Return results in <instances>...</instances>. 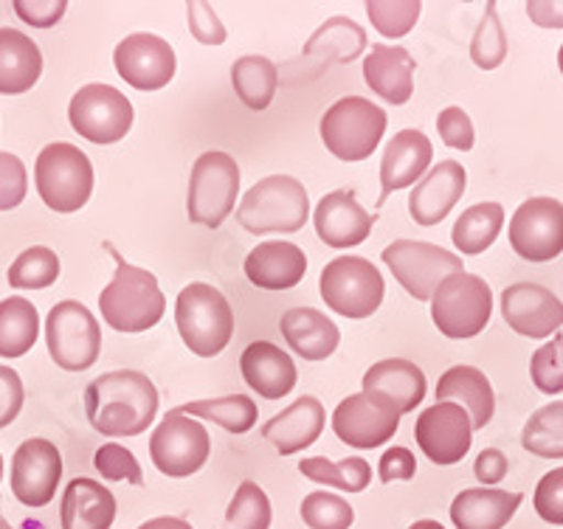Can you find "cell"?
Masks as SVG:
<instances>
[{
    "label": "cell",
    "mask_w": 563,
    "mask_h": 529,
    "mask_svg": "<svg viewBox=\"0 0 563 529\" xmlns=\"http://www.w3.org/2000/svg\"><path fill=\"white\" fill-rule=\"evenodd\" d=\"M85 415L99 434L139 437L158 415V389L144 372H108L85 389Z\"/></svg>",
    "instance_id": "cell-1"
},
{
    "label": "cell",
    "mask_w": 563,
    "mask_h": 529,
    "mask_svg": "<svg viewBox=\"0 0 563 529\" xmlns=\"http://www.w3.org/2000/svg\"><path fill=\"white\" fill-rule=\"evenodd\" d=\"M115 256V276L99 296V310L102 319L113 327L115 332H144L158 324L167 312V299L161 294L158 279L150 271L135 268L130 262Z\"/></svg>",
    "instance_id": "cell-2"
},
{
    "label": "cell",
    "mask_w": 563,
    "mask_h": 529,
    "mask_svg": "<svg viewBox=\"0 0 563 529\" xmlns=\"http://www.w3.org/2000/svg\"><path fill=\"white\" fill-rule=\"evenodd\" d=\"M308 214V189L290 175L263 178L238 206V223L251 234H294L305 229Z\"/></svg>",
    "instance_id": "cell-3"
},
{
    "label": "cell",
    "mask_w": 563,
    "mask_h": 529,
    "mask_svg": "<svg viewBox=\"0 0 563 529\" xmlns=\"http://www.w3.org/2000/svg\"><path fill=\"white\" fill-rule=\"evenodd\" d=\"M175 324L180 339L198 357H214L234 335V310L218 287L206 282L186 285L175 301Z\"/></svg>",
    "instance_id": "cell-4"
},
{
    "label": "cell",
    "mask_w": 563,
    "mask_h": 529,
    "mask_svg": "<svg viewBox=\"0 0 563 529\" xmlns=\"http://www.w3.org/2000/svg\"><path fill=\"white\" fill-rule=\"evenodd\" d=\"M34 184L40 200L59 214H74L90 200L93 191V164L74 144H48L34 164Z\"/></svg>",
    "instance_id": "cell-5"
},
{
    "label": "cell",
    "mask_w": 563,
    "mask_h": 529,
    "mask_svg": "<svg viewBox=\"0 0 563 529\" xmlns=\"http://www.w3.org/2000/svg\"><path fill=\"white\" fill-rule=\"evenodd\" d=\"M493 312V294L476 274H451L431 296V319L445 339H474L487 327Z\"/></svg>",
    "instance_id": "cell-6"
},
{
    "label": "cell",
    "mask_w": 563,
    "mask_h": 529,
    "mask_svg": "<svg viewBox=\"0 0 563 529\" xmlns=\"http://www.w3.org/2000/svg\"><path fill=\"white\" fill-rule=\"evenodd\" d=\"M386 133V110L364 96H346L321 115V141L339 161H366Z\"/></svg>",
    "instance_id": "cell-7"
},
{
    "label": "cell",
    "mask_w": 563,
    "mask_h": 529,
    "mask_svg": "<svg viewBox=\"0 0 563 529\" xmlns=\"http://www.w3.org/2000/svg\"><path fill=\"white\" fill-rule=\"evenodd\" d=\"M240 191V166L229 153H203L192 166L189 178V198L186 211L189 220L203 229H220L225 223L234 206H238Z\"/></svg>",
    "instance_id": "cell-8"
},
{
    "label": "cell",
    "mask_w": 563,
    "mask_h": 529,
    "mask_svg": "<svg viewBox=\"0 0 563 529\" xmlns=\"http://www.w3.org/2000/svg\"><path fill=\"white\" fill-rule=\"evenodd\" d=\"M384 294V276L364 256H339L321 271V299L344 319H369Z\"/></svg>",
    "instance_id": "cell-9"
},
{
    "label": "cell",
    "mask_w": 563,
    "mask_h": 529,
    "mask_svg": "<svg viewBox=\"0 0 563 529\" xmlns=\"http://www.w3.org/2000/svg\"><path fill=\"white\" fill-rule=\"evenodd\" d=\"M45 341L54 364L65 372H85L99 361L102 330L93 312L79 301H59L45 319Z\"/></svg>",
    "instance_id": "cell-10"
},
{
    "label": "cell",
    "mask_w": 563,
    "mask_h": 529,
    "mask_svg": "<svg viewBox=\"0 0 563 529\" xmlns=\"http://www.w3.org/2000/svg\"><path fill=\"white\" fill-rule=\"evenodd\" d=\"M400 411L384 392H358L335 406L333 431L344 445L372 451L397 434Z\"/></svg>",
    "instance_id": "cell-11"
},
{
    "label": "cell",
    "mask_w": 563,
    "mask_h": 529,
    "mask_svg": "<svg viewBox=\"0 0 563 529\" xmlns=\"http://www.w3.org/2000/svg\"><path fill=\"white\" fill-rule=\"evenodd\" d=\"M386 268L391 271L404 290L415 296L417 301H431L440 282L451 274H460L465 265L456 254L431 243H417V240H395L384 249Z\"/></svg>",
    "instance_id": "cell-12"
},
{
    "label": "cell",
    "mask_w": 563,
    "mask_h": 529,
    "mask_svg": "<svg viewBox=\"0 0 563 529\" xmlns=\"http://www.w3.org/2000/svg\"><path fill=\"white\" fill-rule=\"evenodd\" d=\"M70 128L93 144H115L133 128V104L119 88L85 85L68 104Z\"/></svg>",
    "instance_id": "cell-13"
},
{
    "label": "cell",
    "mask_w": 563,
    "mask_h": 529,
    "mask_svg": "<svg viewBox=\"0 0 563 529\" xmlns=\"http://www.w3.org/2000/svg\"><path fill=\"white\" fill-rule=\"evenodd\" d=\"M211 451L209 431L195 417L169 411L150 437V456L164 476L184 478L206 465Z\"/></svg>",
    "instance_id": "cell-14"
},
{
    "label": "cell",
    "mask_w": 563,
    "mask_h": 529,
    "mask_svg": "<svg viewBox=\"0 0 563 529\" xmlns=\"http://www.w3.org/2000/svg\"><path fill=\"white\" fill-rule=\"evenodd\" d=\"M510 245L527 262H550L563 254V203L532 198L510 220Z\"/></svg>",
    "instance_id": "cell-15"
},
{
    "label": "cell",
    "mask_w": 563,
    "mask_h": 529,
    "mask_svg": "<svg viewBox=\"0 0 563 529\" xmlns=\"http://www.w3.org/2000/svg\"><path fill=\"white\" fill-rule=\"evenodd\" d=\"M415 440L434 465H456L471 451L474 422L456 403H434L417 417Z\"/></svg>",
    "instance_id": "cell-16"
},
{
    "label": "cell",
    "mask_w": 563,
    "mask_h": 529,
    "mask_svg": "<svg viewBox=\"0 0 563 529\" xmlns=\"http://www.w3.org/2000/svg\"><path fill=\"white\" fill-rule=\"evenodd\" d=\"M113 65L119 77L135 90H161L167 88L175 77V52L167 40L158 34H130L115 45Z\"/></svg>",
    "instance_id": "cell-17"
},
{
    "label": "cell",
    "mask_w": 563,
    "mask_h": 529,
    "mask_svg": "<svg viewBox=\"0 0 563 529\" xmlns=\"http://www.w3.org/2000/svg\"><path fill=\"white\" fill-rule=\"evenodd\" d=\"M63 456L48 440H26L12 456V493L26 507H45L57 496Z\"/></svg>",
    "instance_id": "cell-18"
},
{
    "label": "cell",
    "mask_w": 563,
    "mask_h": 529,
    "mask_svg": "<svg viewBox=\"0 0 563 529\" xmlns=\"http://www.w3.org/2000/svg\"><path fill=\"white\" fill-rule=\"evenodd\" d=\"M501 316H505L507 327L525 339H550L563 327L561 299L532 282L507 287L501 294Z\"/></svg>",
    "instance_id": "cell-19"
},
{
    "label": "cell",
    "mask_w": 563,
    "mask_h": 529,
    "mask_svg": "<svg viewBox=\"0 0 563 529\" xmlns=\"http://www.w3.org/2000/svg\"><path fill=\"white\" fill-rule=\"evenodd\" d=\"M465 186L467 173L456 161H440L437 166H431L429 173L422 175V180H417V186L411 189V220L417 225H426V229L442 223V220L449 218V211L460 203L462 195H465Z\"/></svg>",
    "instance_id": "cell-20"
},
{
    "label": "cell",
    "mask_w": 563,
    "mask_h": 529,
    "mask_svg": "<svg viewBox=\"0 0 563 529\" xmlns=\"http://www.w3.org/2000/svg\"><path fill=\"white\" fill-rule=\"evenodd\" d=\"M316 234L330 249H352L361 245L372 234L375 218L358 203L355 191H330L316 206Z\"/></svg>",
    "instance_id": "cell-21"
},
{
    "label": "cell",
    "mask_w": 563,
    "mask_h": 529,
    "mask_svg": "<svg viewBox=\"0 0 563 529\" xmlns=\"http://www.w3.org/2000/svg\"><path fill=\"white\" fill-rule=\"evenodd\" d=\"M431 158H434V147L420 130H404L386 144L384 161H380V200L384 206L389 200L391 191H400L406 186L422 180V175L429 173Z\"/></svg>",
    "instance_id": "cell-22"
},
{
    "label": "cell",
    "mask_w": 563,
    "mask_h": 529,
    "mask_svg": "<svg viewBox=\"0 0 563 529\" xmlns=\"http://www.w3.org/2000/svg\"><path fill=\"white\" fill-rule=\"evenodd\" d=\"M240 372L251 389L265 400H282L299 381L294 357L271 341H254L245 346L240 355Z\"/></svg>",
    "instance_id": "cell-23"
},
{
    "label": "cell",
    "mask_w": 563,
    "mask_h": 529,
    "mask_svg": "<svg viewBox=\"0 0 563 529\" xmlns=\"http://www.w3.org/2000/svg\"><path fill=\"white\" fill-rule=\"evenodd\" d=\"M324 406L316 397L305 395L290 403L282 415L271 417L263 426V437L276 448L279 456H290V453H299L313 445L324 431Z\"/></svg>",
    "instance_id": "cell-24"
},
{
    "label": "cell",
    "mask_w": 563,
    "mask_h": 529,
    "mask_svg": "<svg viewBox=\"0 0 563 529\" xmlns=\"http://www.w3.org/2000/svg\"><path fill=\"white\" fill-rule=\"evenodd\" d=\"M417 63L404 45H372L364 59V79L389 104H406L415 93Z\"/></svg>",
    "instance_id": "cell-25"
},
{
    "label": "cell",
    "mask_w": 563,
    "mask_h": 529,
    "mask_svg": "<svg viewBox=\"0 0 563 529\" xmlns=\"http://www.w3.org/2000/svg\"><path fill=\"white\" fill-rule=\"evenodd\" d=\"M308 274V256L294 243H263L245 256V276L263 290H290Z\"/></svg>",
    "instance_id": "cell-26"
},
{
    "label": "cell",
    "mask_w": 563,
    "mask_h": 529,
    "mask_svg": "<svg viewBox=\"0 0 563 529\" xmlns=\"http://www.w3.org/2000/svg\"><path fill=\"white\" fill-rule=\"evenodd\" d=\"M521 493L474 487L462 491L451 504V521L456 529H505L521 507Z\"/></svg>",
    "instance_id": "cell-27"
},
{
    "label": "cell",
    "mask_w": 563,
    "mask_h": 529,
    "mask_svg": "<svg viewBox=\"0 0 563 529\" xmlns=\"http://www.w3.org/2000/svg\"><path fill=\"white\" fill-rule=\"evenodd\" d=\"M63 529H110L115 521V496L97 478H74L59 507Z\"/></svg>",
    "instance_id": "cell-28"
},
{
    "label": "cell",
    "mask_w": 563,
    "mask_h": 529,
    "mask_svg": "<svg viewBox=\"0 0 563 529\" xmlns=\"http://www.w3.org/2000/svg\"><path fill=\"white\" fill-rule=\"evenodd\" d=\"M279 330L290 344V350L305 357V361H324V357L339 350V327L313 307H290L282 316Z\"/></svg>",
    "instance_id": "cell-29"
},
{
    "label": "cell",
    "mask_w": 563,
    "mask_h": 529,
    "mask_svg": "<svg viewBox=\"0 0 563 529\" xmlns=\"http://www.w3.org/2000/svg\"><path fill=\"white\" fill-rule=\"evenodd\" d=\"M437 403H456L467 411L476 428H485L496 411V395L485 372L476 366H451L437 383Z\"/></svg>",
    "instance_id": "cell-30"
},
{
    "label": "cell",
    "mask_w": 563,
    "mask_h": 529,
    "mask_svg": "<svg viewBox=\"0 0 563 529\" xmlns=\"http://www.w3.org/2000/svg\"><path fill=\"white\" fill-rule=\"evenodd\" d=\"M43 54L37 43L18 29L0 26V93L18 96L37 85Z\"/></svg>",
    "instance_id": "cell-31"
},
{
    "label": "cell",
    "mask_w": 563,
    "mask_h": 529,
    "mask_svg": "<svg viewBox=\"0 0 563 529\" xmlns=\"http://www.w3.org/2000/svg\"><path fill=\"white\" fill-rule=\"evenodd\" d=\"M364 392H384L397 406L400 415H409L426 400V375L417 364L404 361V357H389L372 366L364 375Z\"/></svg>",
    "instance_id": "cell-32"
},
{
    "label": "cell",
    "mask_w": 563,
    "mask_h": 529,
    "mask_svg": "<svg viewBox=\"0 0 563 529\" xmlns=\"http://www.w3.org/2000/svg\"><path fill=\"white\" fill-rule=\"evenodd\" d=\"M364 48H366L364 29L346 18H333V20H327L324 26L310 37V43L305 45V57L313 59V63L319 65L352 63L355 57H361Z\"/></svg>",
    "instance_id": "cell-33"
},
{
    "label": "cell",
    "mask_w": 563,
    "mask_h": 529,
    "mask_svg": "<svg viewBox=\"0 0 563 529\" xmlns=\"http://www.w3.org/2000/svg\"><path fill=\"white\" fill-rule=\"evenodd\" d=\"M231 85H234V93L240 96V102L260 113V110H268L271 102H274L276 88H279V70L268 57L249 54V57H240L238 63L231 65Z\"/></svg>",
    "instance_id": "cell-34"
},
{
    "label": "cell",
    "mask_w": 563,
    "mask_h": 529,
    "mask_svg": "<svg viewBox=\"0 0 563 529\" xmlns=\"http://www.w3.org/2000/svg\"><path fill=\"white\" fill-rule=\"evenodd\" d=\"M40 335L37 310L23 296L0 301V357H23Z\"/></svg>",
    "instance_id": "cell-35"
},
{
    "label": "cell",
    "mask_w": 563,
    "mask_h": 529,
    "mask_svg": "<svg viewBox=\"0 0 563 529\" xmlns=\"http://www.w3.org/2000/svg\"><path fill=\"white\" fill-rule=\"evenodd\" d=\"M505 225V209L501 203H476L462 211V218L454 223L451 240L456 249L467 256L485 254Z\"/></svg>",
    "instance_id": "cell-36"
},
{
    "label": "cell",
    "mask_w": 563,
    "mask_h": 529,
    "mask_svg": "<svg viewBox=\"0 0 563 529\" xmlns=\"http://www.w3.org/2000/svg\"><path fill=\"white\" fill-rule=\"evenodd\" d=\"M175 411H180L186 417H200V420H209L214 426H223L229 434H249L251 428L256 426V417H260V408H256V403L249 395L184 403Z\"/></svg>",
    "instance_id": "cell-37"
},
{
    "label": "cell",
    "mask_w": 563,
    "mask_h": 529,
    "mask_svg": "<svg viewBox=\"0 0 563 529\" xmlns=\"http://www.w3.org/2000/svg\"><path fill=\"white\" fill-rule=\"evenodd\" d=\"M301 476L310 482H319L327 487H339L344 493H364L372 482V467L369 462L361 456H350L344 462H330L324 456H310L301 460L299 465Z\"/></svg>",
    "instance_id": "cell-38"
},
{
    "label": "cell",
    "mask_w": 563,
    "mask_h": 529,
    "mask_svg": "<svg viewBox=\"0 0 563 529\" xmlns=\"http://www.w3.org/2000/svg\"><path fill=\"white\" fill-rule=\"evenodd\" d=\"M521 445L541 460H563V403L538 408L521 431Z\"/></svg>",
    "instance_id": "cell-39"
},
{
    "label": "cell",
    "mask_w": 563,
    "mask_h": 529,
    "mask_svg": "<svg viewBox=\"0 0 563 529\" xmlns=\"http://www.w3.org/2000/svg\"><path fill=\"white\" fill-rule=\"evenodd\" d=\"M7 279L14 290H43V287H52L59 279V256L52 249H43V245L26 249L12 262Z\"/></svg>",
    "instance_id": "cell-40"
},
{
    "label": "cell",
    "mask_w": 563,
    "mask_h": 529,
    "mask_svg": "<svg viewBox=\"0 0 563 529\" xmlns=\"http://www.w3.org/2000/svg\"><path fill=\"white\" fill-rule=\"evenodd\" d=\"M271 518L274 513L263 487L256 482H243L225 510L223 529H268Z\"/></svg>",
    "instance_id": "cell-41"
},
{
    "label": "cell",
    "mask_w": 563,
    "mask_h": 529,
    "mask_svg": "<svg viewBox=\"0 0 563 529\" xmlns=\"http://www.w3.org/2000/svg\"><path fill=\"white\" fill-rule=\"evenodd\" d=\"M496 12H499V7H496V3H487L485 18H482L479 29H476L474 40H471V59H474L476 68L482 70L499 68L507 57V34Z\"/></svg>",
    "instance_id": "cell-42"
},
{
    "label": "cell",
    "mask_w": 563,
    "mask_h": 529,
    "mask_svg": "<svg viewBox=\"0 0 563 529\" xmlns=\"http://www.w3.org/2000/svg\"><path fill=\"white\" fill-rule=\"evenodd\" d=\"M420 9V0H369L366 3L372 26L389 40L406 37L415 29Z\"/></svg>",
    "instance_id": "cell-43"
},
{
    "label": "cell",
    "mask_w": 563,
    "mask_h": 529,
    "mask_svg": "<svg viewBox=\"0 0 563 529\" xmlns=\"http://www.w3.org/2000/svg\"><path fill=\"white\" fill-rule=\"evenodd\" d=\"M301 521L310 529H350L355 510L335 493H310L301 502Z\"/></svg>",
    "instance_id": "cell-44"
},
{
    "label": "cell",
    "mask_w": 563,
    "mask_h": 529,
    "mask_svg": "<svg viewBox=\"0 0 563 529\" xmlns=\"http://www.w3.org/2000/svg\"><path fill=\"white\" fill-rule=\"evenodd\" d=\"M530 377L538 392L561 395L563 392V335H552L550 344L532 352Z\"/></svg>",
    "instance_id": "cell-45"
},
{
    "label": "cell",
    "mask_w": 563,
    "mask_h": 529,
    "mask_svg": "<svg viewBox=\"0 0 563 529\" xmlns=\"http://www.w3.org/2000/svg\"><path fill=\"white\" fill-rule=\"evenodd\" d=\"M93 465L108 482H130L135 487L144 485V473H141V465L135 462L133 453L128 448L115 445V442L99 448L97 456H93Z\"/></svg>",
    "instance_id": "cell-46"
},
{
    "label": "cell",
    "mask_w": 563,
    "mask_h": 529,
    "mask_svg": "<svg viewBox=\"0 0 563 529\" xmlns=\"http://www.w3.org/2000/svg\"><path fill=\"white\" fill-rule=\"evenodd\" d=\"M29 191L26 166L18 155L0 150V211L18 209Z\"/></svg>",
    "instance_id": "cell-47"
},
{
    "label": "cell",
    "mask_w": 563,
    "mask_h": 529,
    "mask_svg": "<svg viewBox=\"0 0 563 529\" xmlns=\"http://www.w3.org/2000/svg\"><path fill=\"white\" fill-rule=\"evenodd\" d=\"M437 130H440V139L445 147L451 150H474V124H471V115L462 108H445L437 115Z\"/></svg>",
    "instance_id": "cell-48"
},
{
    "label": "cell",
    "mask_w": 563,
    "mask_h": 529,
    "mask_svg": "<svg viewBox=\"0 0 563 529\" xmlns=\"http://www.w3.org/2000/svg\"><path fill=\"white\" fill-rule=\"evenodd\" d=\"M532 504H536V513L544 518L547 524L563 527V467L550 471L541 482H538Z\"/></svg>",
    "instance_id": "cell-49"
},
{
    "label": "cell",
    "mask_w": 563,
    "mask_h": 529,
    "mask_svg": "<svg viewBox=\"0 0 563 529\" xmlns=\"http://www.w3.org/2000/svg\"><path fill=\"white\" fill-rule=\"evenodd\" d=\"M186 14H189V32L198 43L203 45H223L225 43V26L220 23V18L214 14V9L209 3H186Z\"/></svg>",
    "instance_id": "cell-50"
},
{
    "label": "cell",
    "mask_w": 563,
    "mask_h": 529,
    "mask_svg": "<svg viewBox=\"0 0 563 529\" xmlns=\"http://www.w3.org/2000/svg\"><path fill=\"white\" fill-rule=\"evenodd\" d=\"M68 3L65 0H14V12L23 23L34 29H52L63 20Z\"/></svg>",
    "instance_id": "cell-51"
},
{
    "label": "cell",
    "mask_w": 563,
    "mask_h": 529,
    "mask_svg": "<svg viewBox=\"0 0 563 529\" xmlns=\"http://www.w3.org/2000/svg\"><path fill=\"white\" fill-rule=\"evenodd\" d=\"M23 381H20L18 372L12 366L0 364V428L12 426L14 417L20 415V408H23Z\"/></svg>",
    "instance_id": "cell-52"
},
{
    "label": "cell",
    "mask_w": 563,
    "mask_h": 529,
    "mask_svg": "<svg viewBox=\"0 0 563 529\" xmlns=\"http://www.w3.org/2000/svg\"><path fill=\"white\" fill-rule=\"evenodd\" d=\"M415 473H417V460L409 448L395 445L380 456L378 476L384 485H391V482H409V478H415Z\"/></svg>",
    "instance_id": "cell-53"
},
{
    "label": "cell",
    "mask_w": 563,
    "mask_h": 529,
    "mask_svg": "<svg viewBox=\"0 0 563 529\" xmlns=\"http://www.w3.org/2000/svg\"><path fill=\"white\" fill-rule=\"evenodd\" d=\"M507 467H510V462H507L505 453L499 448H487V451H482L476 456L474 473L482 485H499L501 478L507 476Z\"/></svg>",
    "instance_id": "cell-54"
},
{
    "label": "cell",
    "mask_w": 563,
    "mask_h": 529,
    "mask_svg": "<svg viewBox=\"0 0 563 529\" xmlns=\"http://www.w3.org/2000/svg\"><path fill=\"white\" fill-rule=\"evenodd\" d=\"M527 14L541 29H563V0H532Z\"/></svg>",
    "instance_id": "cell-55"
},
{
    "label": "cell",
    "mask_w": 563,
    "mask_h": 529,
    "mask_svg": "<svg viewBox=\"0 0 563 529\" xmlns=\"http://www.w3.org/2000/svg\"><path fill=\"white\" fill-rule=\"evenodd\" d=\"M139 529H192V524L184 521V518H153V521L141 524Z\"/></svg>",
    "instance_id": "cell-56"
},
{
    "label": "cell",
    "mask_w": 563,
    "mask_h": 529,
    "mask_svg": "<svg viewBox=\"0 0 563 529\" xmlns=\"http://www.w3.org/2000/svg\"><path fill=\"white\" fill-rule=\"evenodd\" d=\"M409 529H445V527H442L440 521H431V518H426V521H417V524H411Z\"/></svg>",
    "instance_id": "cell-57"
},
{
    "label": "cell",
    "mask_w": 563,
    "mask_h": 529,
    "mask_svg": "<svg viewBox=\"0 0 563 529\" xmlns=\"http://www.w3.org/2000/svg\"><path fill=\"white\" fill-rule=\"evenodd\" d=\"M558 65H561V74H563V45H561V52H558Z\"/></svg>",
    "instance_id": "cell-58"
},
{
    "label": "cell",
    "mask_w": 563,
    "mask_h": 529,
    "mask_svg": "<svg viewBox=\"0 0 563 529\" xmlns=\"http://www.w3.org/2000/svg\"><path fill=\"white\" fill-rule=\"evenodd\" d=\"M0 529H12V524L3 521V518H0Z\"/></svg>",
    "instance_id": "cell-59"
},
{
    "label": "cell",
    "mask_w": 563,
    "mask_h": 529,
    "mask_svg": "<svg viewBox=\"0 0 563 529\" xmlns=\"http://www.w3.org/2000/svg\"><path fill=\"white\" fill-rule=\"evenodd\" d=\"M0 478H3V456H0Z\"/></svg>",
    "instance_id": "cell-60"
}]
</instances>
